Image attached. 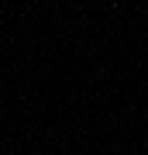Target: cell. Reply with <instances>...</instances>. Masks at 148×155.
<instances>
[]
</instances>
